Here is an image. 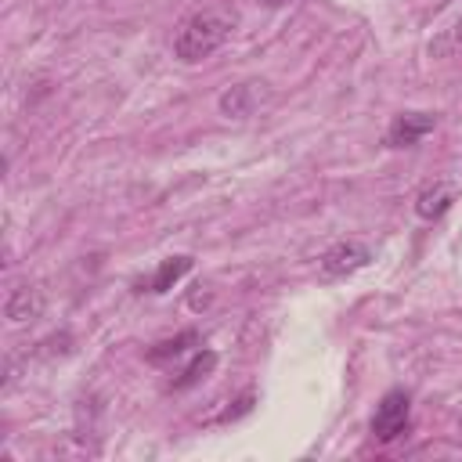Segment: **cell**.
<instances>
[{
	"label": "cell",
	"mask_w": 462,
	"mask_h": 462,
	"mask_svg": "<svg viewBox=\"0 0 462 462\" xmlns=\"http://www.w3.org/2000/svg\"><path fill=\"white\" fill-rule=\"evenodd\" d=\"M433 126H437V116H430V112H401L386 130V144L390 148H411L426 134H433Z\"/></svg>",
	"instance_id": "cell-3"
},
{
	"label": "cell",
	"mask_w": 462,
	"mask_h": 462,
	"mask_svg": "<svg viewBox=\"0 0 462 462\" xmlns=\"http://www.w3.org/2000/svg\"><path fill=\"white\" fill-rule=\"evenodd\" d=\"M217 368V354L213 350H199L191 361H188V368L173 379V390H188V386H195V383H202L209 372Z\"/></svg>",
	"instance_id": "cell-9"
},
{
	"label": "cell",
	"mask_w": 462,
	"mask_h": 462,
	"mask_svg": "<svg viewBox=\"0 0 462 462\" xmlns=\"http://www.w3.org/2000/svg\"><path fill=\"white\" fill-rule=\"evenodd\" d=\"M408 415H411L408 393H404V390H390V393L379 401L375 415H372V437H375L379 444L397 440V437L408 430Z\"/></svg>",
	"instance_id": "cell-2"
},
{
	"label": "cell",
	"mask_w": 462,
	"mask_h": 462,
	"mask_svg": "<svg viewBox=\"0 0 462 462\" xmlns=\"http://www.w3.org/2000/svg\"><path fill=\"white\" fill-rule=\"evenodd\" d=\"M188 271H191V256H170V260H162L155 267V274H152V292H170Z\"/></svg>",
	"instance_id": "cell-8"
},
{
	"label": "cell",
	"mask_w": 462,
	"mask_h": 462,
	"mask_svg": "<svg viewBox=\"0 0 462 462\" xmlns=\"http://www.w3.org/2000/svg\"><path fill=\"white\" fill-rule=\"evenodd\" d=\"M458 40H462V25H458Z\"/></svg>",
	"instance_id": "cell-12"
},
{
	"label": "cell",
	"mask_w": 462,
	"mask_h": 462,
	"mask_svg": "<svg viewBox=\"0 0 462 462\" xmlns=\"http://www.w3.org/2000/svg\"><path fill=\"white\" fill-rule=\"evenodd\" d=\"M451 202H455V188L444 184V180H437V184H430V188L419 191V199H415V213H419L422 220H437L440 213H448Z\"/></svg>",
	"instance_id": "cell-5"
},
{
	"label": "cell",
	"mask_w": 462,
	"mask_h": 462,
	"mask_svg": "<svg viewBox=\"0 0 462 462\" xmlns=\"http://www.w3.org/2000/svg\"><path fill=\"white\" fill-rule=\"evenodd\" d=\"M372 260V249L365 242H336L325 256H321V271L328 278H343V274H354L357 267H365Z\"/></svg>",
	"instance_id": "cell-4"
},
{
	"label": "cell",
	"mask_w": 462,
	"mask_h": 462,
	"mask_svg": "<svg viewBox=\"0 0 462 462\" xmlns=\"http://www.w3.org/2000/svg\"><path fill=\"white\" fill-rule=\"evenodd\" d=\"M235 25H238V14H235L231 7H206V11L191 14V18L177 29V36H173V54H177L180 61L195 65V61L209 58L217 47H224V40L235 32Z\"/></svg>",
	"instance_id": "cell-1"
},
{
	"label": "cell",
	"mask_w": 462,
	"mask_h": 462,
	"mask_svg": "<svg viewBox=\"0 0 462 462\" xmlns=\"http://www.w3.org/2000/svg\"><path fill=\"white\" fill-rule=\"evenodd\" d=\"M199 343V332H180V336H173V339H162V343H155L152 350H148V361L152 365H162V361H170V357H180L188 346H195Z\"/></svg>",
	"instance_id": "cell-10"
},
{
	"label": "cell",
	"mask_w": 462,
	"mask_h": 462,
	"mask_svg": "<svg viewBox=\"0 0 462 462\" xmlns=\"http://www.w3.org/2000/svg\"><path fill=\"white\" fill-rule=\"evenodd\" d=\"M256 87L260 83H238V87H231L224 97H220V112L231 119H242V116H249L253 112V105H256Z\"/></svg>",
	"instance_id": "cell-7"
},
{
	"label": "cell",
	"mask_w": 462,
	"mask_h": 462,
	"mask_svg": "<svg viewBox=\"0 0 462 462\" xmlns=\"http://www.w3.org/2000/svg\"><path fill=\"white\" fill-rule=\"evenodd\" d=\"M7 318L11 321H29V318H36L40 310H43V292L40 289H32V285H18L11 296H7Z\"/></svg>",
	"instance_id": "cell-6"
},
{
	"label": "cell",
	"mask_w": 462,
	"mask_h": 462,
	"mask_svg": "<svg viewBox=\"0 0 462 462\" xmlns=\"http://www.w3.org/2000/svg\"><path fill=\"white\" fill-rule=\"evenodd\" d=\"M267 7H282V4H289V0H263Z\"/></svg>",
	"instance_id": "cell-11"
}]
</instances>
